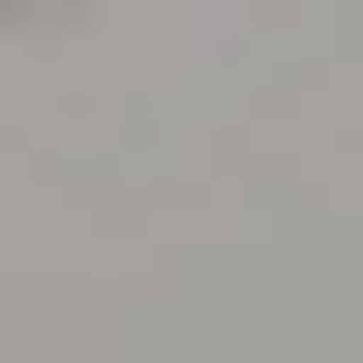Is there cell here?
<instances>
[{
  "instance_id": "cell-1",
  "label": "cell",
  "mask_w": 363,
  "mask_h": 363,
  "mask_svg": "<svg viewBox=\"0 0 363 363\" xmlns=\"http://www.w3.org/2000/svg\"><path fill=\"white\" fill-rule=\"evenodd\" d=\"M0 30H30V0H0Z\"/></svg>"
}]
</instances>
